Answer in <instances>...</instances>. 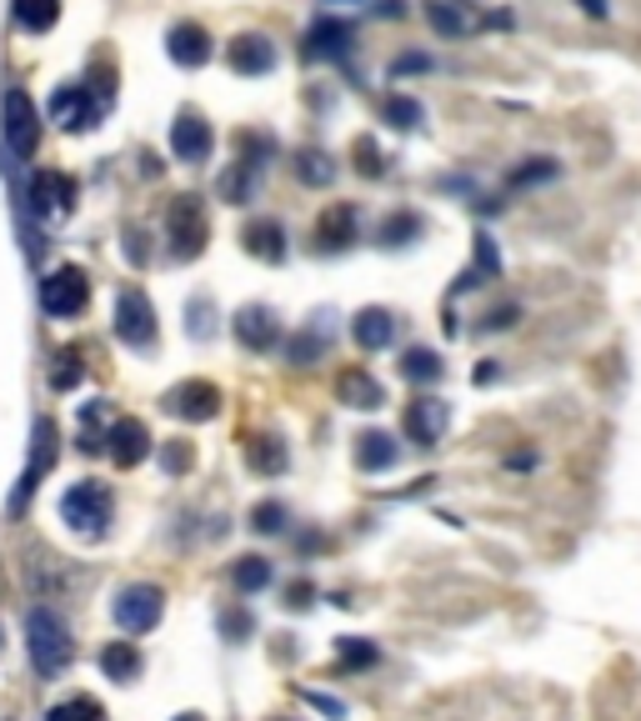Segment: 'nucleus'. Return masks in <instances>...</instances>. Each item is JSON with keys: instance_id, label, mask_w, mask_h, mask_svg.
Listing matches in <instances>:
<instances>
[{"instance_id": "1", "label": "nucleus", "mask_w": 641, "mask_h": 721, "mask_svg": "<svg viewBox=\"0 0 641 721\" xmlns=\"http://www.w3.org/2000/svg\"><path fill=\"white\" fill-rule=\"evenodd\" d=\"M26 651H30V666H36L40 676H60V671L70 666V631L60 626L56 611L36 606L26 616Z\"/></svg>"}, {"instance_id": "2", "label": "nucleus", "mask_w": 641, "mask_h": 721, "mask_svg": "<svg viewBox=\"0 0 641 721\" xmlns=\"http://www.w3.org/2000/svg\"><path fill=\"white\" fill-rule=\"evenodd\" d=\"M166 236H170V256L176 260H196L200 250H206V206H200V196H176L166 210Z\"/></svg>"}, {"instance_id": "3", "label": "nucleus", "mask_w": 641, "mask_h": 721, "mask_svg": "<svg viewBox=\"0 0 641 721\" xmlns=\"http://www.w3.org/2000/svg\"><path fill=\"white\" fill-rule=\"evenodd\" d=\"M60 516H66L70 531L96 536L110 521V491L100 486V481H76V486H66V496H60Z\"/></svg>"}, {"instance_id": "4", "label": "nucleus", "mask_w": 641, "mask_h": 721, "mask_svg": "<svg viewBox=\"0 0 641 721\" xmlns=\"http://www.w3.org/2000/svg\"><path fill=\"white\" fill-rule=\"evenodd\" d=\"M86 300H90V280L80 266H56L40 280V306H46V316H80Z\"/></svg>"}, {"instance_id": "5", "label": "nucleus", "mask_w": 641, "mask_h": 721, "mask_svg": "<svg viewBox=\"0 0 641 721\" xmlns=\"http://www.w3.org/2000/svg\"><path fill=\"white\" fill-rule=\"evenodd\" d=\"M110 611H116L120 626L140 636V631H150L160 621V611H166V591L150 586V581H130V586L116 591V606Z\"/></svg>"}, {"instance_id": "6", "label": "nucleus", "mask_w": 641, "mask_h": 721, "mask_svg": "<svg viewBox=\"0 0 641 721\" xmlns=\"http://www.w3.org/2000/svg\"><path fill=\"white\" fill-rule=\"evenodd\" d=\"M116 336L130 350L156 346V310H150V300L140 290H120L116 296Z\"/></svg>"}, {"instance_id": "7", "label": "nucleus", "mask_w": 641, "mask_h": 721, "mask_svg": "<svg viewBox=\"0 0 641 721\" xmlns=\"http://www.w3.org/2000/svg\"><path fill=\"white\" fill-rule=\"evenodd\" d=\"M56 426L50 421H36V446H30V466H26V476H20V486L10 491V501H6V511L10 516H20V511L30 506V496H36V486H40V476L50 471V461H56Z\"/></svg>"}, {"instance_id": "8", "label": "nucleus", "mask_w": 641, "mask_h": 721, "mask_svg": "<svg viewBox=\"0 0 641 721\" xmlns=\"http://www.w3.org/2000/svg\"><path fill=\"white\" fill-rule=\"evenodd\" d=\"M100 441H106L100 451H106L116 466H140V461L150 456V431H146V421H136V416L110 421V431Z\"/></svg>"}, {"instance_id": "9", "label": "nucleus", "mask_w": 641, "mask_h": 721, "mask_svg": "<svg viewBox=\"0 0 641 721\" xmlns=\"http://www.w3.org/2000/svg\"><path fill=\"white\" fill-rule=\"evenodd\" d=\"M160 406L180 421H210V416H220V391L210 381H180V386L166 391Z\"/></svg>"}, {"instance_id": "10", "label": "nucleus", "mask_w": 641, "mask_h": 721, "mask_svg": "<svg viewBox=\"0 0 641 721\" xmlns=\"http://www.w3.org/2000/svg\"><path fill=\"white\" fill-rule=\"evenodd\" d=\"M50 120H56L60 130H90L96 126V96H90V86H80V80L56 86V96H50Z\"/></svg>"}, {"instance_id": "11", "label": "nucleus", "mask_w": 641, "mask_h": 721, "mask_svg": "<svg viewBox=\"0 0 641 721\" xmlns=\"http://www.w3.org/2000/svg\"><path fill=\"white\" fill-rule=\"evenodd\" d=\"M210 146H216V130L206 126V116H196V110H180L176 126H170V150H176V160H186V166H200V160L210 156Z\"/></svg>"}, {"instance_id": "12", "label": "nucleus", "mask_w": 641, "mask_h": 721, "mask_svg": "<svg viewBox=\"0 0 641 721\" xmlns=\"http://www.w3.org/2000/svg\"><path fill=\"white\" fill-rule=\"evenodd\" d=\"M276 46H270V36H260V30H246V36H236L226 46V66L236 70V76H266V70H276Z\"/></svg>"}, {"instance_id": "13", "label": "nucleus", "mask_w": 641, "mask_h": 721, "mask_svg": "<svg viewBox=\"0 0 641 721\" xmlns=\"http://www.w3.org/2000/svg\"><path fill=\"white\" fill-rule=\"evenodd\" d=\"M30 206L40 216H66L76 206V176H66V170H36L30 176Z\"/></svg>"}, {"instance_id": "14", "label": "nucleus", "mask_w": 641, "mask_h": 721, "mask_svg": "<svg viewBox=\"0 0 641 721\" xmlns=\"http://www.w3.org/2000/svg\"><path fill=\"white\" fill-rule=\"evenodd\" d=\"M6 140L16 156H30L40 140V126H36V106H30L26 90H6Z\"/></svg>"}, {"instance_id": "15", "label": "nucleus", "mask_w": 641, "mask_h": 721, "mask_svg": "<svg viewBox=\"0 0 641 721\" xmlns=\"http://www.w3.org/2000/svg\"><path fill=\"white\" fill-rule=\"evenodd\" d=\"M446 426H451V406L441 396L411 401V411H406V436L416 441V446H436V441L446 436Z\"/></svg>"}, {"instance_id": "16", "label": "nucleus", "mask_w": 641, "mask_h": 721, "mask_svg": "<svg viewBox=\"0 0 641 721\" xmlns=\"http://www.w3.org/2000/svg\"><path fill=\"white\" fill-rule=\"evenodd\" d=\"M230 326H236V340L246 350H270L280 340V320L270 306H240Z\"/></svg>"}, {"instance_id": "17", "label": "nucleus", "mask_w": 641, "mask_h": 721, "mask_svg": "<svg viewBox=\"0 0 641 721\" xmlns=\"http://www.w3.org/2000/svg\"><path fill=\"white\" fill-rule=\"evenodd\" d=\"M210 50H216V46H210V36L196 26V20H180V26L166 30V56L176 60V66H186V70L206 66Z\"/></svg>"}, {"instance_id": "18", "label": "nucleus", "mask_w": 641, "mask_h": 721, "mask_svg": "<svg viewBox=\"0 0 641 721\" xmlns=\"http://www.w3.org/2000/svg\"><path fill=\"white\" fill-rule=\"evenodd\" d=\"M331 310H320V316H310L306 326L296 330V336H290V366H316L320 356H326V346H331V336H336V326H331Z\"/></svg>"}, {"instance_id": "19", "label": "nucleus", "mask_w": 641, "mask_h": 721, "mask_svg": "<svg viewBox=\"0 0 641 721\" xmlns=\"http://www.w3.org/2000/svg\"><path fill=\"white\" fill-rule=\"evenodd\" d=\"M351 36H356V30H351V20L320 16L316 26L306 30V46H300V56H306V60H336L341 50L351 46Z\"/></svg>"}, {"instance_id": "20", "label": "nucleus", "mask_w": 641, "mask_h": 721, "mask_svg": "<svg viewBox=\"0 0 641 721\" xmlns=\"http://www.w3.org/2000/svg\"><path fill=\"white\" fill-rule=\"evenodd\" d=\"M336 396L346 401L351 411H376L381 401H386V386H381L371 371H361V366H346L336 376Z\"/></svg>"}, {"instance_id": "21", "label": "nucleus", "mask_w": 641, "mask_h": 721, "mask_svg": "<svg viewBox=\"0 0 641 721\" xmlns=\"http://www.w3.org/2000/svg\"><path fill=\"white\" fill-rule=\"evenodd\" d=\"M351 336H356L361 350H386L396 340V316L381 306H366L356 320H351Z\"/></svg>"}, {"instance_id": "22", "label": "nucleus", "mask_w": 641, "mask_h": 721, "mask_svg": "<svg viewBox=\"0 0 641 721\" xmlns=\"http://www.w3.org/2000/svg\"><path fill=\"white\" fill-rule=\"evenodd\" d=\"M401 461V446L386 436V431H361L356 436V471H391Z\"/></svg>"}, {"instance_id": "23", "label": "nucleus", "mask_w": 641, "mask_h": 721, "mask_svg": "<svg viewBox=\"0 0 641 721\" xmlns=\"http://www.w3.org/2000/svg\"><path fill=\"white\" fill-rule=\"evenodd\" d=\"M246 250L250 256H260L266 266H276V260H286V226L280 220H250L246 226Z\"/></svg>"}, {"instance_id": "24", "label": "nucleus", "mask_w": 641, "mask_h": 721, "mask_svg": "<svg viewBox=\"0 0 641 721\" xmlns=\"http://www.w3.org/2000/svg\"><path fill=\"white\" fill-rule=\"evenodd\" d=\"M356 240V206H331L316 226V246L320 250H346Z\"/></svg>"}, {"instance_id": "25", "label": "nucleus", "mask_w": 641, "mask_h": 721, "mask_svg": "<svg viewBox=\"0 0 641 721\" xmlns=\"http://www.w3.org/2000/svg\"><path fill=\"white\" fill-rule=\"evenodd\" d=\"M96 661H100V671H106L110 681H136L140 676V646L136 641H106Z\"/></svg>"}, {"instance_id": "26", "label": "nucleus", "mask_w": 641, "mask_h": 721, "mask_svg": "<svg viewBox=\"0 0 641 721\" xmlns=\"http://www.w3.org/2000/svg\"><path fill=\"white\" fill-rule=\"evenodd\" d=\"M256 186H260V170L240 166V160H230V166L220 170V180H216V190H220L226 206H246V200L256 196Z\"/></svg>"}, {"instance_id": "27", "label": "nucleus", "mask_w": 641, "mask_h": 721, "mask_svg": "<svg viewBox=\"0 0 641 721\" xmlns=\"http://www.w3.org/2000/svg\"><path fill=\"white\" fill-rule=\"evenodd\" d=\"M421 236H426V220H421L416 210H396V216H386L376 226V246H391V250L411 246V240H421Z\"/></svg>"}, {"instance_id": "28", "label": "nucleus", "mask_w": 641, "mask_h": 721, "mask_svg": "<svg viewBox=\"0 0 641 721\" xmlns=\"http://www.w3.org/2000/svg\"><path fill=\"white\" fill-rule=\"evenodd\" d=\"M401 371H406V381H416V386H436V381L446 376V366H441V356L431 346H411L406 356H401Z\"/></svg>"}, {"instance_id": "29", "label": "nucleus", "mask_w": 641, "mask_h": 721, "mask_svg": "<svg viewBox=\"0 0 641 721\" xmlns=\"http://www.w3.org/2000/svg\"><path fill=\"white\" fill-rule=\"evenodd\" d=\"M250 471H260V476H280L286 471V446H280V436H256L246 451Z\"/></svg>"}, {"instance_id": "30", "label": "nucleus", "mask_w": 641, "mask_h": 721, "mask_svg": "<svg viewBox=\"0 0 641 721\" xmlns=\"http://www.w3.org/2000/svg\"><path fill=\"white\" fill-rule=\"evenodd\" d=\"M16 20L30 30V36H46L60 20V0H16Z\"/></svg>"}, {"instance_id": "31", "label": "nucleus", "mask_w": 641, "mask_h": 721, "mask_svg": "<svg viewBox=\"0 0 641 721\" xmlns=\"http://www.w3.org/2000/svg\"><path fill=\"white\" fill-rule=\"evenodd\" d=\"M381 120H386L391 130H411V126L426 120V110H421V100H411V96H386L381 100Z\"/></svg>"}, {"instance_id": "32", "label": "nucleus", "mask_w": 641, "mask_h": 721, "mask_svg": "<svg viewBox=\"0 0 641 721\" xmlns=\"http://www.w3.org/2000/svg\"><path fill=\"white\" fill-rule=\"evenodd\" d=\"M296 176H300V186H331V180H336V160H331L326 150H300Z\"/></svg>"}, {"instance_id": "33", "label": "nucleus", "mask_w": 641, "mask_h": 721, "mask_svg": "<svg viewBox=\"0 0 641 721\" xmlns=\"http://www.w3.org/2000/svg\"><path fill=\"white\" fill-rule=\"evenodd\" d=\"M230 586L236 591H266L270 586V561H260V556H240L236 566H230Z\"/></svg>"}, {"instance_id": "34", "label": "nucleus", "mask_w": 641, "mask_h": 721, "mask_svg": "<svg viewBox=\"0 0 641 721\" xmlns=\"http://www.w3.org/2000/svg\"><path fill=\"white\" fill-rule=\"evenodd\" d=\"M501 260H496V246H491V236H476V266L466 270V276L456 280V290H476L481 276H496Z\"/></svg>"}, {"instance_id": "35", "label": "nucleus", "mask_w": 641, "mask_h": 721, "mask_svg": "<svg viewBox=\"0 0 641 721\" xmlns=\"http://www.w3.org/2000/svg\"><path fill=\"white\" fill-rule=\"evenodd\" d=\"M421 16H426L431 30H441V36H461V30H466V10L446 6V0H426V6H421Z\"/></svg>"}, {"instance_id": "36", "label": "nucleus", "mask_w": 641, "mask_h": 721, "mask_svg": "<svg viewBox=\"0 0 641 721\" xmlns=\"http://www.w3.org/2000/svg\"><path fill=\"white\" fill-rule=\"evenodd\" d=\"M46 721H106V711H100L90 697H66L60 707L46 711Z\"/></svg>"}, {"instance_id": "37", "label": "nucleus", "mask_w": 641, "mask_h": 721, "mask_svg": "<svg viewBox=\"0 0 641 721\" xmlns=\"http://www.w3.org/2000/svg\"><path fill=\"white\" fill-rule=\"evenodd\" d=\"M376 656H381V651L371 646L366 636H346V641L336 646V661H341V666H371Z\"/></svg>"}, {"instance_id": "38", "label": "nucleus", "mask_w": 641, "mask_h": 721, "mask_svg": "<svg viewBox=\"0 0 641 721\" xmlns=\"http://www.w3.org/2000/svg\"><path fill=\"white\" fill-rule=\"evenodd\" d=\"M80 381V350H60L56 356V371H50V386L56 391H70Z\"/></svg>"}, {"instance_id": "39", "label": "nucleus", "mask_w": 641, "mask_h": 721, "mask_svg": "<svg viewBox=\"0 0 641 721\" xmlns=\"http://www.w3.org/2000/svg\"><path fill=\"white\" fill-rule=\"evenodd\" d=\"M351 150H356V170H361V176H381V170H386V156H376V140H371V136H361Z\"/></svg>"}, {"instance_id": "40", "label": "nucleus", "mask_w": 641, "mask_h": 721, "mask_svg": "<svg viewBox=\"0 0 641 721\" xmlns=\"http://www.w3.org/2000/svg\"><path fill=\"white\" fill-rule=\"evenodd\" d=\"M250 526H256V531H280V526H286V506H280V501L256 506V511H250Z\"/></svg>"}, {"instance_id": "41", "label": "nucleus", "mask_w": 641, "mask_h": 721, "mask_svg": "<svg viewBox=\"0 0 641 721\" xmlns=\"http://www.w3.org/2000/svg\"><path fill=\"white\" fill-rule=\"evenodd\" d=\"M306 701H310V707H316V711H326L331 721H341V717H346V707H341L336 697H320V691H306Z\"/></svg>"}, {"instance_id": "42", "label": "nucleus", "mask_w": 641, "mask_h": 721, "mask_svg": "<svg viewBox=\"0 0 641 721\" xmlns=\"http://www.w3.org/2000/svg\"><path fill=\"white\" fill-rule=\"evenodd\" d=\"M206 296H196L190 300V336H210V326H206Z\"/></svg>"}, {"instance_id": "43", "label": "nucleus", "mask_w": 641, "mask_h": 721, "mask_svg": "<svg viewBox=\"0 0 641 721\" xmlns=\"http://www.w3.org/2000/svg\"><path fill=\"white\" fill-rule=\"evenodd\" d=\"M166 471H190V446H166Z\"/></svg>"}, {"instance_id": "44", "label": "nucleus", "mask_w": 641, "mask_h": 721, "mask_svg": "<svg viewBox=\"0 0 641 721\" xmlns=\"http://www.w3.org/2000/svg\"><path fill=\"white\" fill-rule=\"evenodd\" d=\"M406 70H431V56H416V50H411V56H401L396 60V76H406Z\"/></svg>"}, {"instance_id": "45", "label": "nucleus", "mask_w": 641, "mask_h": 721, "mask_svg": "<svg viewBox=\"0 0 641 721\" xmlns=\"http://www.w3.org/2000/svg\"><path fill=\"white\" fill-rule=\"evenodd\" d=\"M551 170H556V166H541V160H536V166H526V170H516V176H511V180H516V186H526V180H546V176H551Z\"/></svg>"}, {"instance_id": "46", "label": "nucleus", "mask_w": 641, "mask_h": 721, "mask_svg": "<svg viewBox=\"0 0 641 721\" xmlns=\"http://www.w3.org/2000/svg\"><path fill=\"white\" fill-rule=\"evenodd\" d=\"M226 631H230V641H240L250 631V621H246V611H230L226 616Z\"/></svg>"}, {"instance_id": "47", "label": "nucleus", "mask_w": 641, "mask_h": 721, "mask_svg": "<svg viewBox=\"0 0 641 721\" xmlns=\"http://www.w3.org/2000/svg\"><path fill=\"white\" fill-rule=\"evenodd\" d=\"M496 326H516V306L491 310V316H486V330H496Z\"/></svg>"}, {"instance_id": "48", "label": "nucleus", "mask_w": 641, "mask_h": 721, "mask_svg": "<svg viewBox=\"0 0 641 721\" xmlns=\"http://www.w3.org/2000/svg\"><path fill=\"white\" fill-rule=\"evenodd\" d=\"M576 6H586V16H607V0H576Z\"/></svg>"}, {"instance_id": "49", "label": "nucleus", "mask_w": 641, "mask_h": 721, "mask_svg": "<svg viewBox=\"0 0 641 721\" xmlns=\"http://www.w3.org/2000/svg\"><path fill=\"white\" fill-rule=\"evenodd\" d=\"M326 6H356V0H326Z\"/></svg>"}, {"instance_id": "50", "label": "nucleus", "mask_w": 641, "mask_h": 721, "mask_svg": "<svg viewBox=\"0 0 641 721\" xmlns=\"http://www.w3.org/2000/svg\"><path fill=\"white\" fill-rule=\"evenodd\" d=\"M176 721H200V717H196V711H186V717H176Z\"/></svg>"}]
</instances>
